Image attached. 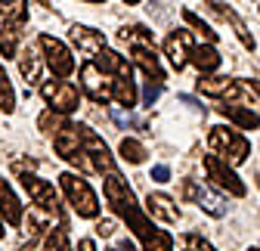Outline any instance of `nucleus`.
<instances>
[{"label": "nucleus", "instance_id": "obj_1", "mask_svg": "<svg viewBox=\"0 0 260 251\" xmlns=\"http://www.w3.org/2000/svg\"><path fill=\"white\" fill-rule=\"evenodd\" d=\"M103 193H106V202H109V208L121 217V221L134 230V236L140 239V242H146L158 227L152 224V217L137 205V196H134V190L127 186V180L115 171V174H109L106 177V183H103Z\"/></svg>", "mask_w": 260, "mask_h": 251}, {"label": "nucleus", "instance_id": "obj_2", "mask_svg": "<svg viewBox=\"0 0 260 251\" xmlns=\"http://www.w3.org/2000/svg\"><path fill=\"white\" fill-rule=\"evenodd\" d=\"M25 25H28V0H0V53H4V59L19 56Z\"/></svg>", "mask_w": 260, "mask_h": 251}, {"label": "nucleus", "instance_id": "obj_3", "mask_svg": "<svg viewBox=\"0 0 260 251\" xmlns=\"http://www.w3.org/2000/svg\"><path fill=\"white\" fill-rule=\"evenodd\" d=\"M59 186H62L65 199H69V205L75 208L78 217H87V221H93V217L100 214V199H96L93 186H90L84 177H78L75 171H65V174H59Z\"/></svg>", "mask_w": 260, "mask_h": 251}, {"label": "nucleus", "instance_id": "obj_4", "mask_svg": "<svg viewBox=\"0 0 260 251\" xmlns=\"http://www.w3.org/2000/svg\"><path fill=\"white\" fill-rule=\"evenodd\" d=\"M208 143H211V149L220 155V159L230 162L233 168L242 165V162H248V155H251V143L239 131H233V128H211Z\"/></svg>", "mask_w": 260, "mask_h": 251}, {"label": "nucleus", "instance_id": "obj_5", "mask_svg": "<svg viewBox=\"0 0 260 251\" xmlns=\"http://www.w3.org/2000/svg\"><path fill=\"white\" fill-rule=\"evenodd\" d=\"M81 87H84V93L93 103H103L106 106V103L115 100V78L106 75L93 59H87L84 66H81Z\"/></svg>", "mask_w": 260, "mask_h": 251}, {"label": "nucleus", "instance_id": "obj_6", "mask_svg": "<svg viewBox=\"0 0 260 251\" xmlns=\"http://www.w3.org/2000/svg\"><path fill=\"white\" fill-rule=\"evenodd\" d=\"M38 47H41V53H44V59H47V69L59 78V81H65L72 72H75V56H72V50L65 47L59 38H53V35H44L38 38Z\"/></svg>", "mask_w": 260, "mask_h": 251}, {"label": "nucleus", "instance_id": "obj_7", "mask_svg": "<svg viewBox=\"0 0 260 251\" xmlns=\"http://www.w3.org/2000/svg\"><path fill=\"white\" fill-rule=\"evenodd\" d=\"M22 186H25L28 199L38 205V211L50 214L53 221H62V208H59V196H56V190H53V183L41 180L38 174H22Z\"/></svg>", "mask_w": 260, "mask_h": 251}, {"label": "nucleus", "instance_id": "obj_8", "mask_svg": "<svg viewBox=\"0 0 260 251\" xmlns=\"http://www.w3.org/2000/svg\"><path fill=\"white\" fill-rule=\"evenodd\" d=\"M41 97L59 115H72L81 106V93H78V87L72 81H44L41 84Z\"/></svg>", "mask_w": 260, "mask_h": 251}, {"label": "nucleus", "instance_id": "obj_9", "mask_svg": "<svg viewBox=\"0 0 260 251\" xmlns=\"http://www.w3.org/2000/svg\"><path fill=\"white\" fill-rule=\"evenodd\" d=\"M205 171H208V180H214L226 196L242 199V196L248 193V190H245V183L239 180V174L233 171V165H230V162H223L220 155H205Z\"/></svg>", "mask_w": 260, "mask_h": 251}, {"label": "nucleus", "instance_id": "obj_10", "mask_svg": "<svg viewBox=\"0 0 260 251\" xmlns=\"http://www.w3.org/2000/svg\"><path fill=\"white\" fill-rule=\"evenodd\" d=\"M180 196L189 199V202H195V205H199L205 214H211V217H223V214H226V202H223L220 196H214L211 190H205L202 183H195V180H183Z\"/></svg>", "mask_w": 260, "mask_h": 251}, {"label": "nucleus", "instance_id": "obj_11", "mask_svg": "<svg viewBox=\"0 0 260 251\" xmlns=\"http://www.w3.org/2000/svg\"><path fill=\"white\" fill-rule=\"evenodd\" d=\"M192 31H186V28H177V31H171L168 35V41H165V56L171 59V66L180 72L186 62L192 59Z\"/></svg>", "mask_w": 260, "mask_h": 251}, {"label": "nucleus", "instance_id": "obj_12", "mask_svg": "<svg viewBox=\"0 0 260 251\" xmlns=\"http://www.w3.org/2000/svg\"><path fill=\"white\" fill-rule=\"evenodd\" d=\"M69 38H72V44H75L87 59L100 56V53L106 50V35H103V31H96V28H87V25H72Z\"/></svg>", "mask_w": 260, "mask_h": 251}, {"label": "nucleus", "instance_id": "obj_13", "mask_svg": "<svg viewBox=\"0 0 260 251\" xmlns=\"http://www.w3.org/2000/svg\"><path fill=\"white\" fill-rule=\"evenodd\" d=\"M93 62L100 66L106 75H112L115 81H134V69H130V62L121 56V53H115V50H103L100 56H93Z\"/></svg>", "mask_w": 260, "mask_h": 251}, {"label": "nucleus", "instance_id": "obj_14", "mask_svg": "<svg viewBox=\"0 0 260 251\" xmlns=\"http://www.w3.org/2000/svg\"><path fill=\"white\" fill-rule=\"evenodd\" d=\"M217 112H220L223 118H230L236 128H242V131H257V128H260V115H257L251 106H242V103H223V106H217Z\"/></svg>", "mask_w": 260, "mask_h": 251}, {"label": "nucleus", "instance_id": "obj_15", "mask_svg": "<svg viewBox=\"0 0 260 251\" xmlns=\"http://www.w3.org/2000/svg\"><path fill=\"white\" fill-rule=\"evenodd\" d=\"M146 211H149V217H155V221H165V224H177V221H180V208H177L174 199L165 196V193H149Z\"/></svg>", "mask_w": 260, "mask_h": 251}, {"label": "nucleus", "instance_id": "obj_16", "mask_svg": "<svg viewBox=\"0 0 260 251\" xmlns=\"http://www.w3.org/2000/svg\"><path fill=\"white\" fill-rule=\"evenodd\" d=\"M130 59H134V66L143 69V75L149 81H155L158 87L165 84V69H161V62L155 56V50H146V47H137V50H130Z\"/></svg>", "mask_w": 260, "mask_h": 251}, {"label": "nucleus", "instance_id": "obj_17", "mask_svg": "<svg viewBox=\"0 0 260 251\" xmlns=\"http://www.w3.org/2000/svg\"><path fill=\"white\" fill-rule=\"evenodd\" d=\"M205 4H208V7H211V10H214L217 16H220V19H226V22L233 25V31H236V38L242 41V47H245V50H254V47H257V44H254V38L248 35V25L242 22V16H239V13H233L230 7H223V4H217V0H205Z\"/></svg>", "mask_w": 260, "mask_h": 251}, {"label": "nucleus", "instance_id": "obj_18", "mask_svg": "<svg viewBox=\"0 0 260 251\" xmlns=\"http://www.w3.org/2000/svg\"><path fill=\"white\" fill-rule=\"evenodd\" d=\"M19 72H22V78H25V84H38L41 81V72H44V56H38V50L35 47H28V50H22L19 56Z\"/></svg>", "mask_w": 260, "mask_h": 251}, {"label": "nucleus", "instance_id": "obj_19", "mask_svg": "<svg viewBox=\"0 0 260 251\" xmlns=\"http://www.w3.org/2000/svg\"><path fill=\"white\" fill-rule=\"evenodd\" d=\"M0 211H4V221L10 227H19L22 224V205H19L13 186L7 180H0Z\"/></svg>", "mask_w": 260, "mask_h": 251}, {"label": "nucleus", "instance_id": "obj_20", "mask_svg": "<svg viewBox=\"0 0 260 251\" xmlns=\"http://www.w3.org/2000/svg\"><path fill=\"white\" fill-rule=\"evenodd\" d=\"M189 62H192V66L199 69L202 75H211V72L220 69V53H217L211 44H199V47L192 50V59H189Z\"/></svg>", "mask_w": 260, "mask_h": 251}, {"label": "nucleus", "instance_id": "obj_21", "mask_svg": "<svg viewBox=\"0 0 260 251\" xmlns=\"http://www.w3.org/2000/svg\"><path fill=\"white\" fill-rule=\"evenodd\" d=\"M233 90H236V78H202L199 81V93L214 97V100H230Z\"/></svg>", "mask_w": 260, "mask_h": 251}, {"label": "nucleus", "instance_id": "obj_22", "mask_svg": "<svg viewBox=\"0 0 260 251\" xmlns=\"http://www.w3.org/2000/svg\"><path fill=\"white\" fill-rule=\"evenodd\" d=\"M121 41H124L130 50H137V47L155 50V38H152V31H149V28H143V25H130V28H121Z\"/></svg>", "mask_w": 260, "mask_h": 251}, {"label": "nucleus", "instance_id": "obj_23", "mask_svg": "<svg viewBox=\"0 0 260 251\" xmlns=\"http://www.w3.org/2000/svg\"><path fill=\"white\" fill-rule=\"evenodd\" d=\"M118 152H121V159L127 165H143L146 162V146L140 140H134V137H124L121 146H118Z\"/></svg>", "mask_w": 260, "mask_h": 251}, {"label": "nucleus", "instance_id": "obj_24", "mask_svg": "<svg viewBox=\"0 0 260 251\" xmlns=\"http://www.w3.org/2000/svg\"><path fill=\"white\" fill-rule=\"evenodd\" d=\"M65 124H69V121H65L59 112H53V109H47V112H41V118H38V128L47 134V137H59L62 134V128H65Z\"/></svg>", "mask_w": 260, "mask_h": 251}, {"label": "nucleus", "instance_id": "obj_25", "mask_svg": "<svg viewBox=\"0 0 260 251\" xmlns=\"http://www.w3.org/2000/svg\"><path fill=\"white\" fill-rule=\"evenodd\" d=\"M230 100H245V103H257L260 106V81H242L236 78V90H233V97Z\"/></svg>", "mask_w": 260, "mask_h": 251}, {"label": "nucleus", "instance_id": "obj_26", "mask_svg": "<svg viewBox=\"0 0 260 251\" xmlns=\"http://www.w3.org/2000/svg\"><path fill=\"white\" fill-rule=\"evenodd\" d=\"M13 109H16V90H13L10 75L4 72V66H0V112L10 115Z\"/></svg>", "mask_w": 260, "mask_h": 251}, {"label": "nucleus", "instance_id": "obj_27", "mask_svg": "<svg viewBox=\"0 0 260 251\" xmlns=\"http://www.w3.org/2000/svg\"><path fill=\"white\" fill-rule=\"evenodd\" d=\"M44 251H72V248H69V233H65V224L50 227L47 242H44Z\"/></svg>", "mask_w": 260, "mask_h": 251}, {"label": "nucleus", "instance_id": "obj_28", "mask_svg": "<svg viewBox=\"0 0 260 251\" xmlns=\"http://www.w3.org/2000/svg\"><path fill=\"white\" fill-rule=\"evenodd\" d=\"M183 19H186V25H189V28L195 31V35H202V38H205L208 44H217V31H214V28H211L208 22H202L199 16L192 13V10H183Z\"/></svg>", "mask_w": 260, "mask_h": 251}, {"label": "nucleus", "instance_id": "obj_29", "mask_svg": "<svg viewBox=\"0 0 260 251\" xmlns=\"http://www.w3.org/2000/svg\"><path fill=\"white\" fill-rule=\"evenodd\" d=\"M115 103L124 109L137 106V84L134 81H115Z\"/></svg>", "mask_w": 260, "mask_h": 251}, {"label": "nucleus", "instance_id": "obj_30", "mask_svg": "<svg viewBox=\"0 0 260 251\" xmlns=\"http://www.w3.org/2000/svg\"><path fill=\"white\" fill-rule=\"evenodd\" d=\"M143 251H174V239H171V233L155 230V233L143 242Z\"/></svg>", "mask_w": 260, "mask_h": 251}, {"label": "nucleus", "instance_id": "obj_31", "mask_svg": "<svg viewBox=\"0 0 260 251\" xmlns=\"http://www.w3.org/2000/svg\"><path fill=\"white\" fill-rule=\"evenodd\" d=\"M152 180L168 183V180H171V168H168V165H155V168H152Z\"/></svg>", "mask_w": 260, "mask_h": 251}, {"label": "nucleus", "instance_id": "obj_32", "mask_svg": "<svg viewBox=\"0 0 260 251\" xmlns=\"http://www.w3.org/2000/svg\"><path fill=\"white\" fill-rule=\"evenodd\" d=\"M158 90H161L158 84H152V81L146 84V90H143V100H146V106H152V103L158 100Z\"/></svg>", "mask_w": 260, "mask_h": 251}, {"label": "nucleus", "instance_id": "obj_33", "mask_svg": "<svg viewBox=\"0 0 260 251\" xmlns=\"http://www.w3.org/2000/svg\"><path fill=\"white\" fill-rule=\"evenodd\" d=\"M112 233H115L112 221H100V224H96V236H112Z\"/></svg>", "mask_w": 260, "mask_h": 251}, {"label": "nucleus", "instance_id": "obj_34", "mask_svg": "<svg viewBox=\"0 0 260 251\" xmlns=\"http://www.w3.org/2000/svg\"><path fill=\"white\" fill-rule=\"evenodd\" d=\"M78 251H96V242L93 239H81L78 242Z\"/></svg>", "mask_w": 260, "mask_h": 251}, {"label": "nucleus", "instance_id": "obj_35", "mask_svg": "<svg viewBox=\"0 0 260 251\" xmlns=\"http://www.w3.org/2000/svg\"><path fill=\"white\" fill-rule=\"evenodd\" d=\"M0 236H4V211H0Z\"/></svg>", "mask_w": 260, "mask_h": 251}, {"label": "nucleus", "instance_id": "obj_36", "mask_svg": "<svg viewBox=\"0 0 260 251\" xmlns=\"http://www.w3.org/2000/svg\"><path fill=\"white\" fill-rule=\"evenodd\" d=\"M38 4H41V7H50V0H38Z\"/></svg>", "mask_w": 260, "mask_h": 251}, {"label": "nucleus", "instance_id": "obj_37", "mask_svg": "<svg viewBox=\"0 0 260 251\" xmlns=\"http://www.w3.org/2000/svg\"><path fill=\"white\" fill-rule=\"evenodd\" d=\"M124 4H130V7H134V4H140V0H124Z\"/></svg>", "mask_w": 260, "mask_h": 251}, {"label": "nucleus", "instance_id": "obj_38", "mask_svg": "<svg viewBox=\"0 0 260 251\" xmlns=\"http://www.w3.org/2000/svg\"><path fill=\"white\" fill-rule=\"evenodd\" d=\"M87 4H106V0H87Z\"/></svg>", "mask_w": 260, "mask_h": 251}, {"label": "nucleus", "instance_id": "obj_39", "mask_svg": "<svg viewBox=\"0 0 260 251\" xmlns=\"http://www.w3.org/2000/svg\"><path fill=\"white\" fill-rule=\"evenodd\" d=\"M248 251H260V248H248Z\"/></svg>", "mask_w": 260, "mask_h": 251}]
</instances>
